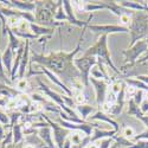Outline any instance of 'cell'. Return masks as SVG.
Segmentation results:
<instances>
[{"mask_svg": "<svg viewBox=\"0 0 148 148\" xmlns=\"http://www.w3.org/2000/svg\"><path fill=\"white\" fill-rule=\"evenodd\" d=\"M123 82H125L128 87L134 88L135 90H142L146 94L148 92V85L145 84L143 82L139 81L138 78H123Z\"/></svg>", "mask_w": 148, "mask_h": 148, "instance_id": "obj_22", "label": "cell"}, {"mask_svg": "<svg viewBox=\"0 0 148 148\" xmlns=\"http://www.w3.org/2000/svg\"><path fill=\"white\" fill-rule=\"evenodd\" d=\"M23 147H24V141L20 142V143H18V145L11 143V145H8V146H6V147H1V148H23Z\"/></svg>", "mask_w": 148, "mask_h": 148, "instance_id": "obj_39", "label": "cell"}, {"mask_svg": "<svg viewBox=\"0 0 148 148\" xmlns=\"http://www.w3.org/2000/svg\"><path fill=\"white\" fill-rule=\"evenodd\" d=\"M145 42H146V44H147V46H148V36L146 37V39H145Z\"/></svg>", "mask_w": 148, "mask_h": 148, "instance_id": "obj_44", "label": "cell"}, {"mask_svg": "<svg viewBox=\"0 0 148 148\" xmlns=\"http://www.w3.org/2000/svg\"><path fill=\"white\" fill-rule=\"evenodd\" d=\"M148 53V46L145 40H140L130 46L128 50H123L122 55L125 56V64H135L142 55Z\"/></svg>", "mask_w": 148, "mask_h": 148, "instance_id": "obj_8", "label": "cell"}, {"mask_svg": "<svg viewBox=\"0 0 148 148\" xmlns=\"http://www.w3.org/2000/svg\"><path fill=\"white\" fill-rule=\"evenodd\" d=\"M117 132L116 130H104V129H101V128H95L92 130V134H91V142H97V141H101L103 139H108V138H113L114 135H116Z\"/></svg>", "mask_w": 148, "mask_h": 148, "instance_id": "obj_19", "label": "cell"}, {"mask_svg": "<svg viewBox=\"0 0 148 148\" xmlns=\"http://www.w3.org/2000/svg\"><path fill=\"white\" fill-rule=\"evenodd\" d=\"M96 121H100V122H106L108 125L113 126L114 130H116L117 133H120V125L117 123V121H115L112 116H109L108 114L103 113L102 110L98 109L95 114H92L91 116H89V119L87 120V122H96Z\"/></svg>", "mask_w": 148, "mask_h": 148, "instance_id": "obj_14", "label": "cell"}, {"mask_svg": "<svg viewBox=\"0 0 148 148\" xmlns=\"http://www.w3.org/2000/svg\"><path fill=\"white\" fill-rule=\"evenodd\" d=\"M18 31L20 32H25V33H32L31 32V23L25 20V19H20L18 26L16 27Z\"/></svg>", "mask_w": 148, "mask_h": 148, "instance_id": "obj_30", "label": "cell"}, {"mask_svg": "<svg viewBox=\"0 0 148 148\" xmlns=\"http://www.w3.org/2000/svg\"><path fill=\"white\" fill-rule=\"evenodd\" d=\"M5 136H6V129L1 123H0V142L5 139Z\"/></svg>", "mask_w": 148, "mask_h": 148, "instance_id": "obj_38", "label": "cell"}, {"mask_svg": "<svg viewBox=\"0 0 148 148\" xmlns=\"http://www.w3.org/2000/svg\"><path fill=\"white\" fill-rule=\"evenodd\" d=\"M143 94H145V91L136 90V91H135V94H134V96L132 97V100L136 103L138 106H141V103L143 102Z\"/></svg>", "mask_w": 148, "mask_h": 148, "instance_id": "obj_34", "label": "cell"}, {"mask_svg": "<svg viewBox=\"0 0 148 148\" xmlns=\"http://www.w3.org/2000/svg\"><path fill=\"white\" fill-rule=\"evenodd\" d=\"M90 84L94 87L95 94H96V104L98 108H102V106L106 103V98H107V94L109 90V82L104 81V79H95V78H90Z\"/></svg>", "mask_w": 148, "mask_h": 148, "instance_id": "obj_10", "label": "cell"}, {"mask_svg": "<svg viewBox=\"0 0 148 148\" xmlns=\"http://www.w3.org/2000/svg\"><path fill=\"white\" fill-rule=\"evenodd\" d=\"M128 30L130 34L129 47L140 40H145L148 36V14L146 12H133Z\"/></svg>", "mask_w": 148, "mask_h": 148, "instance_id": "obj_4", "label": "cell"}, {"mask_svg": "<svg viewBox=\"0 0 148 148\" xmlns=\"http://www.w3.org/2000/svg\"><path fill=\"white\" fill-rule=\"evenodd\" d=\"M11 130H12V134H13V143L14 145H18V143L24 141L25 135H24V133H23V126L20 125V123L14 125L11 128Z\"/></svg>", "mask_w": 148, "mask_h": 148, "instance_id": "obj_24", "label": "cell"}, {"mask_svg": "<svg viewBox=\"0 0 148 148\" xmlns=\"http://www.w3.org/2000/svg\"><path fill=\"white\" fill-rule=\"evenodd\" d=\"M0 148H1V143H0Z\"/></svg>", "mask_w": 148, "mask_h": 148, "instance_id": "obj_45", "label": "cell"}, {"mask_svg": "<svg viewBox=\"0 0 148 148\" xmlns=\"http://www.w3.org/2000/svg\"><path fill=\"white\" fill-rule=\"evenodd\" d=\"M73 64H75V66L77 68V70L81 73L82 82L84 84V87L89 88V85H90V71L97 64V58L94 57V56H89V57L82 56L79 58H75Z\"/></svg>", "mask_w": 148, "mask_h": 148, "instance_id": "obj_6", "label": "cell"}, {"mask_svg": "<svg viewBox=\"0 0 148 148\" xmlns=\"http://www.w3.org/2000/svg\"><path fill=\"white\" fill-rule=\"evenodd\" d=\"M113 143V138H108V139H103L101 141H97L98 148H110Z\"/></svg>", "mask_w": 148, "mask_h": 148, "instance_id": "obj_36", "label": "cell"}, {"mask_svg": "<svg viewBox=\"0 0 148 148\" xmlns=\"http://www.w3.org/2000/svg\"><path fill=\"white\" fill-rule=\"evenodd\" d=\"M85 136H87V135H85L84 133H82V132L72 130L68 138L70 139V141L72 142V145H78V143H81V142L83 141V139H84Z\"/></svg>", "mask_w": 148, "mask_h": 148, "instance_id": "obj_28", "label": "cell"}, {"mask_svg": "<svg viewBox=\"0 0 148 148\" xmlns=\"http://www.w3.org/2000/svg\"><path fill=\"white\" fill-rule=\"evenodd\" d=\"M30 55H31V50H30V40H25V49H24V53H23V58L20 62V66L17 73V79L24 78L26 76V72L29 69V64H30Z\"/></svg>", "mask_w": 148, "mask_h": 148, "instance_id": "obj_15", "label": "cell"}, {"mask_svg": "<svg viewBox=\"0 0 148 148\" xmlns=\"http://www.w3.org/2000/svg\"><path fill=\"white\" fill-rule=\"evenodd\" d=\"M73 102H75L76 106H81V104H85V102H87V97H85V95L82 92V91H77V92H73Z\"/></svg>", "mask_w": 148, "mask_h": 148, "instance_id": "obj_32", "label": "cell"}, {"mask_svg": "<svg viewBox=\"0 0 148 148\" xmlns=\"http://www.w3.org/2000/svg\"><path fill=\"white\" fill-rule=\"evenodd\" d=\"M3 6L7 8H13L18 10L21 12H29V13H33L36 10V4L34 1H20V0H0Z\"/></svg>", "mask_w": 148, "mask_h": 148, "instance_id": "obj_12", "label": "cell"}, {"mask_svg": "<svg viewBox=\"0 0 148 148\" xmlns=\"http://www.w3.org/2000/svg\"><path fill=\"white\" fill-rule=\"evenodd\" d=\"M14 56H16V53L13 52V50H12V49L7 45L6 49L4 50V52H3V65L6 69V71L8 72V75H11V72H12Z\"/></svg>", "mask_w": 148, "mask_h": 148, "instance_id": "obj_17", "label": "cell"}, {"mask_svg": "<svg viewBox=\"0 0 148 148\" xmlns=\"http://www.w3.org/2000/svg\"><path fill=\"white\" fill-rule=\"evenodd\" d=\"M34 19L37 25L44 27H62L65 25V23H58L55 20V13L58 8L59 1H34Z\"/></svg>", "mask_w": 148, "mask_h": 148, "instance_id": "obj_2", "label": "cell"}, {"mask_svg": "<svg viewBox=\"0 0 148 148\" xmlns=\"http://www.w3.org/2000/svg\"><path fill=\"white\" fill-rule=\"evenodd\" d=\"M63 8L65 11V13H66V18H68V23L70 24L71 26H76V27H79L82 30H85L88 27L89 25V23L91 21L94 14L91 13L88 18V20H85V21H81L76 18L75 16V12H73V7H72V4L71 1H69V0H63Z\"/></svg>", "mask_w": 148, "mask_h": 148, "instance_id": "obj_11", "label": "cell"}, {"mask_svg": "<svg viewBox=\"0 0 148 148\" xmlns=\"http://www.w3.org/2000/svg\"><path fill=\"white\" fill-rule=\"evenodd\" d=\"M102 3L106 6V10L110 11L112 13H114L119 18L123 14H132V12H133V11H129L125 7H122L119 4V1H115V0H112V1H102Z\"/></svg>", "mask_w": 148, "mask_h": 148, "instance_id": "obj_16", "label": "cell"}, {"mask_svg": "<svg viewBox=\"0 0 148 148\" xmlns=\"http://www.w3.org/2000/svg\"><path fill=\"white\" fill-rule=\"evenodd\" d=\"M59 1V5H58V8L55 13V20L58 21V23H65L68 21V18H66V13L63 8V1L62 0H58Z\"/></svg>", "mask_w": 148, "mask_h": 148, "instance_id": "obj_25", "label": "cell"}, {"mask_svg": "<svg viewBox=\"0 0 148 148\" xmlns=\"http://www.w3.org/2000/svg\"><path fill=\"white\" fill-rule=\"evenodd\" d=\"M90 78H95V79H104V81H107V82H109L110 83V81L103 75L102 73V71L98 69V66H97V64L91 69V71H90Z\"/></svg>", "mask_w": 148, "mask_h": 148, "instance_id": "obj_29", "label": "cell"}, {"mask_svg": "<svg viewBox=\"0 0 148 148\" xmlns=\"http://www.w3.org/2000/svg\"><path fill=\"white\" fill-rule=\"evenodd\" d=\"M30 87V82H29V78L24 77V78H20V79H17L16 83H14V88L20 91V92H25L27 94V88Z\"/></svg>", "mask_w": 148, "mask_h": 148, "instance_id": "obj_26", "label": "cell"}, {"mask_svg": "<svg viewBox=\"0 0 148 148\" xmlns=\"http://www.w3.org/2000/svg\"><path fill=\"white\" fill-rule=\"evenodd\" d=\"M75 112L77 113V115H79L82 117V120L87 121L89 119V116L91 114H95L97 110H95V108L89 104H81V106H76L75 107Z\"/></svg>", "mask_w": 148, "mask_h": 148, "instance_id": "obj_20", "label": "cell"}, {"mask_svg": "<svg viewBox=\"0 0 148 148\" xmlns=\"http://www.w3.org/2000/svg\"><path fill=\"white\" fill-rule=\"evenodd\" d=\"M140 109H141V112H142L143 114L148 113V100H143V102H142L141 106H140Z\"/></svg>", "mask_w": 148, "mask_h": 148, "instance_id": "obj_37", "label": "cell"}, {"mask_svg": "<svg viewBox=\"0 0 148 148\" xmlns=\"http://www.w3.org/2000/svg\"><path fill=\"white\" fill-rule=\"evenodd\" d=\"M72 147V142L70 141V139L68 138L66 140H65V142H64V146H63V148H71Z\"/></svg>", "mask_w": 148, "mask_h": 148, "instance_id": "obj_40", "label": "cell"}, {"mask_svg": "<svg viewBox=\"0 0 148 148\" xmlns=\"http://www.w3.org/2000/svg\"><path fill=\"white\" fill-rule=\"evenodd\" d=\"M90 31L98 33V34H114V33H129L128 27L122 26V25H116V24H104V25H100V24H89L88 27Z\"/></svg>", "mask_w": 148, "mask_h": 148, "instance_id": "obj_9", "label": "cell"}, {"mask_svg": "<svg viewBox=\"0 0 148 148\" xmlns=\"http://www.w3.org/2000/svg\"><path fill=\"white\" fill-rule=\"evenodd\" d=\"M127 114L129 116H134V117H136L139 121H141L143 123V126L147 127L148 129V115L143 114L141 112V109H140V106H138L136 103H135L132 98H129L128 102H127Z\"/></svg>", "mask_w": 148, "mask_h": 148, "instance_id": "obj_13", "label": "cell"}, {"mask_svg": "<svg viewBox=\"0 0 148 148\" xmlns=\"http://www.w3.org/2000/svg\"><path fill=\"white\" fill-rule=\"evenodd\" d=\"M7 36H8V46L13 50V52L16 53L17 51H18V49L24 44V42H21V39H19L18 37H16L14 34H13V32L11 31V29L8 27V33H7Z\"/></svg>", "mask_w": 148, "mask_h": 148, "instance_id": "obj_23", "label": "cell"}, {"mask_svg": "<svg viewBox=\"0 0 148 148\" xmlns=\"http://www.w3.org/2000/svg\"><path fill=\"white\" fill-rule=\"evenodd\" d=\"M23 148H36L33 145H30V143H26L25 141H24V147Z\"/></svg>", "mask_w": 148, "mask_h": 148, "instance_id": "obj_43", "label": "cell"}, {"mask_svg": "<svg viewBox=\"0 0 148 148\" xmlns=\"http://www.w3.org/2000/svg\"><path fill=\"white\" fill-rule=\"evenodd\" d=\"M145 62H148V53L143 57H141L139 60H138V63H145Z\"/></svg>", "mask_w": 148, "mask_h": 148, "instance_id": "obj_41", "label": "cell"}, {"mask_svg": "<svg viewBox=\"0 0 148 148\" xmlns=\"http://www.w3.org/2000/svg\"><path fill=\"white\" fill-rule=\"evenodd\" d=\"M0 123L5 127V129L10 130V116L4 109H0Z\"/></svg>", "mask_w": 148, "mask_h": 148, "instance_id": "obj_33", "label": "cell"}, {"mask_svg": "<svg viewBox=\"0 0 148 148\" xmlns=\"http://www.w3.org/2000/svg\"><path fill=\"white\" fill-rule=\"evenodd\" d=\"M100 10H106V6L103 5V3H89L85 1V6H84V11L83 12H89L91 14V12H96Z\"/></svg>", "mask_w": 148, "mask_h": 148, "instance_id": "obj_27", "label": "cell"}, {"mask_svg": "<svg viewBox=\"0 0 148 148\" xmlns=\"http://www.w3.org/2000/svg\"><path fill=\"white\" fill-rule=\"evenodd\" d=\"M36 82H37V84L39 85V90L44 94V96L47 97L49 100H50L51 102H53L56 106H58L62 112H64L65 114H68V115H69L70 117H72V119H79L75 110L71 109V108H69V107L65 104V102H64V100H63V96H62L60 94H57L56 91L51 90V89L49 88L46 84H44V82H43L40 78H38V77H36Z\"/></svg>", "mask_w": 148, "mask_h": 148, "instance_id": "obj_5", "label": "cell"}, {"mask_svg": "<svg viewBox=\"0 0 148 148\" xmlns=\"http://www.w3.org/2000/svg\"><path fill=\"white\" fill-rule=\"evenodd\" d=\"M83 38H84V30H82L79 40L76 47L71 52H65L63 50H60L58 52H50L47 55H44V53H37L34 51H31L30 63L44 66L49 71H51L53 75H56L66 87L71 89L72 84L76 81L78 79L82 81V76L79 71L77 70V68L75 66V64H73V60H75L76 55L81 51Z\"/></svg>", "mask_w": 148, "mask_h": 148, "instance_id": "obj_1", "label": "cell"}, {"mask_svg": "<svg viewBox=\"0 0 148 148\" xmlns=\"http://www.w3.org/2000/svg\"><path fill=\"white\" fill-rule=\"evenodd\" d=\"M38 136L42 139V141L49 147V148H57L56 143L53 141V136H52V130L50 127H45V128H40L38 129Z\"/></svg>", "mask_w": 148, "mask_h": 148, "instance_id": "obj_18", "label": "cell"}, {"mask_svg": "<svg viewBox=\"0 0 148 148\" xmlns=\"http://www.w3.org/2000/svg\"><path fill=\"white\" fill-rule=\"evenodd\" d=\"M148 141V129L147 130H145V132H142V133H140V134H136L135 136L133 138V142H138V141Z\"/></svg>", "mask_w": 148, "mask_h": 148, "instance_id": "obj_35", "label": "cell"}, {"mask_svg": "<svg viewBox=\"0 0 148 148\" xmlns=\"http://www.w3.org/2000/svg\"><path fill=\"white\" fill-rule=\"evenodd\" d=\"M121 135H122V136H125L126 139H128V140H133V138L136 134H135L134 128H132L130 126H125V127H122Z\"/></svg>", "mask_w": 148, "mask_h": 148, "instance_id": "obj_31", "label": "cell"}, {"mask_svg": "<svg viewBox=\"0 0 148 148\" xmlns=\"http://www.w3.org/2000/svg\"><path fill=\"white\" fill-rule=\"evenodd\" d=\"M87 148H98V145H97V142H90L87 146Z\"/></svg>", "mask_w": 148, "mask_h": 148, "instance_id": "obj_42", "label": "cell"}, {"mask_svg": "<svg viewBox=\"0 0 148 148\" xmlns=\"http://www.w3.org/2000/svg\"><path fill=\"white\" fill-rule=\"evenodd\" d=\"M31 32L38 37V39L40 37H44V36H49L51 37L55 32V29H50V27H44V26H40V25H37V24H31Z\"/></svg>", "mask_w": 148, "mask_h": 148, "instance_id": "obj_21", "label": "cell"}, {"mask_svg": "<svg viewBox=\"0 0 148 148\" xmlns=\"http://www.w3.org/2000/svg\"><path fill=\"white\" fill-rule=\"evenodd\" d=\"M84 57H89V56H94L98 59H101L103 63L112 69L116 75L122 79V75L120 72V69H117L115 66V64L113 63V59H112V56H110V51L108 49V36L107 34H101L98 36V38L96 40V43L91 46H89L87 50H84L83 55Z\"/></svg>", "mask_w": 148, "mask_h": 148, "instance_id": "obj_3", "label": "cell"}, {"mask_svg": "<svg viewBox=\"0 0 148 148\" xmlns=\"http://www.w3.org/2000/svg\"><path fill=\"white\" fill-rule=\"evenodd\" d=\"M42 117H43V120H45L49 123V126H50V128L52 130V136H53V141L56 143V147L57 148H63L64 142L68 139V136L70 135L71 132L63 128L62 126H59L56 121L51 120L46 114H44V112L42 113Z\"/></svg>", "mask_w": 148, "mask_h": 148, "instance_id": "obj_7", "label": "cell"}]
</instances>
